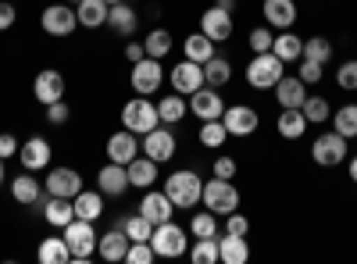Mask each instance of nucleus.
<instances>
[{
    "label": "nucleus",
    "mask_w": 357,
    "mask_h": 264,
    "mask_svg": "<svg viewBox=\"0 0 357 264\" xmlns=\"http://www.w3.org/2000/svg\"><path fill=\"white\" fill-rule=\"evenodd\" d=\"M43 189L50 193V196H65V200H75L86 186H82V175L75 171V168H50L47 171V183H43Z\"/></svg>",
    "instance_id": "11"
},
{
    "label": "nucleus",
    "mask_w": 357,
    "mask_h": 264,
    "mask_svg": "<svg viewBox=\"0 0 357 264\" xmlns=\"http://www.w3.org/2000/svg\"><path fill=\"white\" fill-rule=\"evenodd\" d=\"M143 57H146V47H143V43H126V61H129V65L143 61Z\"/></svg>",
    "instance_id": "54"
},
{
    "label": "nucleus",
    "mask_w": 357,
    "mask_h": 264,
    "mask_svg": "<svg viewBox=\"0 0 357 264\" xmlns=\"http://www.w3.org/2000/svg\"><path fill=\"white\" fill-rule=\"evenodd\" d=\"M272 54L279 57L282 65H296L304 57V40L296 36V33H289V29H279V36L272 43Z\"/></svg>",
    "instance_id": "25"
},
{
    "label": "nucleus",
    "mask_w": 357,
    "mask_h": 264,
    "mask_svg": "<svg viewBox=\"0 0 357 264\" xmlns=\"http://www.w3.org/2000/svg\"><path fill=\"white\" fill-rule=\"evenodd\" d=\"M158 254L151 243H129V254H126V264H151Z\"/></svg>",
    "instance_id": "46"
},
{
    "label": "nucleus",
    "mask_w": 357,
    "mask_h": 264,
    "mask_svg": "<svg viewBox=\"0 0 357 264\" xmlns=\"http://www.w3.org/2000/svg\"><path fill=\"white\" fill-rule=\"evenodd\" d=\"M183 54L190 57V61H197V65H207L215 57V40H207L204 33H193V36L183 40Z\"/></svg>",
    "instance_id": "34"
},
{
    "label": "nucleus",
    "mask_w": 357,
    "mask_h": 264,
    "mask_svg": "<svg viewBox=\"0 0 357 264\" xmlns=\"http://www.w3.org/2000/svg\"><path fill=\"white\" fill-rule=\"evenodd\" d=\"M50 143L43 139V136H33V139H25L22 146H18V161H22V168L25 171H43L47 164H50Z\"/></svg>",
    "instance_id": "19"
},
{
    "label": "nucleus",
    "mask_w": 357,
    "mask_h": 264,
    "mask_svg": "<svg viewBox=\"0 0 357 264\" xmlns=\"http://www.w3.org/2000/svg\"><path fill=\"white\" fill-rule=\"evenodd\" d=\"M129 82H132V90H136L139 97L158 93L161 86H165V68H161V61H158V57H143V61H136Z\"/></svg>",
    "instance_id": "8"
},
{
    "label": "nucleus",
    "mask_w": 357,
    "mask_h": 264,
    "mask_svg": "<svg viewBox=\"0 0 357 264\" xmlns=\"http://www.w3.org/2000/svg\"><path fill=\"white\" fill-rule=\"evenodd\" d=\"M40 25H43V33L47 36H72L75 29H79V18H75V8L72 4H50V8H43V15H40Z\"/></svg>",
    "instance_id": "9"
},
{
    "label": "nucleus",
    "mask_w": 357,
    "mask_h": 264,
    "mask_svg": "<svg viewBox=\"0 0 357 264\" xmlns=\"http://www.w3.org/2000/svg\"><path fill=\"white\" fill-rule=\"evenodd\" d=\"M218 261L222 264H247L250 261V247H247V236H218Z\"/></svg>",
    "instance_id": "26"
},
{
    "label": "nucleus",
    "mask_w": 357,
    "mask_h": 264,
    "mask_svg": "<svg viewBox=\"0 0 357 264\" xmlns=\"http://www.w3.org/2000/svg\"><path fill=\"white\" fill-rule=\"evenodd\" d=\"M168 82H172V90L178 93V97H190V93H197L200 86H204V65H197V61H178L172 72H168Z\"/></svg>",
    "instance_id": "12"
},
{
    "label": "nucleus",
    "mask_w": 357,
    "mask_h": 264,
    "mask_svg": "<svg viewBox=\"0 0 357 264\" xmlns=\"http://www.w3.org/2000/svg\"><path fill=\"white\" fill-rule=\"evenodd\" d=\"M114 225L122 228V232H126V236H129L132 243H151V232H154V225L146 222L139 211H136V215H126V218H118Z\"/></svg>",
    "instance_id": "35"
},
{
    "label": "nucleus",
    "mask_w": 357,
    "mask_h": 264,
    "mask_svg": "<svg viewBox=\"0 0 357 264\" xmlns=\"http://www.w3.org/2000/svg\"><path fill=\"white\" fill-rule=\"evenodd\" d=\"M36 257H40L43 264H72V254H68L65 236H47V240H40Z\"/></svg>",
    "instance_id": "33"
},
{
    "label": "nucleus",
    "mask_w": 357,
    "mask_h": 264,
    "mask_svg": "<svg viewBox=\"0 0 357 264\" xmlns=\"http://www.w3.org/2000/svg\"><path fill=\"white\" fill-rule=\"evenodd\" d=\"M301 111H304L307 125H325V122L333 118V107H329V100H325V97H307Z\"/></svg>",
    "instance_id": "43"
},
{
    "label": "nucleus",
    "mask_w": 357,
    "mask_h": 264,
    "mask_svg": "<svg viewBox=\"0 0 357 264\" xmlns=\"http://www.w3.org/2000/svg\"><path fill=\"white\" fill-rule=\"evenodd\" d=\"M350 179H354V183H357V154H354V157H350Z\"/></svg>",
    "instance_id": "55"
},
{
    "label": "nucleus",
    "mask_w": 357,
    "mask_h": 264,
    "mask_svg": "<svg viewBox=\"0 0 357 264\" xmlns=\"http://www.w3.org/2000/svg\"><path fill=\"white\" fill-rule=\"evenodd\" d=\"M347 154H350V146H347V139H343L336 129H333V132H321V136L311 143V161L321 164V168H336V164H343Z\"/></svg>",
    "instance_id": "7"
},
{
    "label": "nucleus",
    "mask_w": 357,
    "mask_h": 264,
    "mask_svg": "<svg viewBox=\"0 0 357 264\" xmlns=\"http://www.w3.org/2000/svg\"><path fill=\"white\" fill-rule=\"evenodd\" d=\"M222 122H225L229 136H254V129L261 125V118H257V111H254V107H247V104H236V107H225V114H222Z\"/></svg>",
    "instance_id": "18"
},
{
    "label": "nucleus",
    "mask_w": 357,
    "mask_h": 264,
    "mask_svg": "<svg viewBox=\"0 0 357 264\" xmlns=\"http://www.w3.org/2000/svg\"><path fill=\"white\" fill-rule=\"evenodd\" d=\"M275 100H279V107H304V100H307V82H304L301 75H282V79L275 82Z\"/></svg>",
    "instance_id": "23"
},
{
    "label": "nucleus",
    "mask_w": 357,
    "mask_h": 264,
    "mask_svg": "<svg viewBox=\"0 0 357 264\" xmlns=\"http://www.w3.org/2000/svg\"><path fill=\"white\" fill-rule=\"evenodd\" d=\"M107 4H126V0H107Z\"/></svg>",
    "instance_id": "58"
},
{
    "label": "nucleus",
    "mask_w": 357,
    "mask_h": 264,
    "mask_svg": "<svg viewBox=\"0 0 357 264\" xmlns=\"http://www.w3.org/2000/svg\"><path fill=\"white\" fill-rule=\"evenodd\" d=\"M129 236L118 225H111V232H104V236L97 240V257L100 261H107V264H118V261H126V254H129Z\"/></svg>",
    "instance_id": "20"
},
{
    "label": "nucleus",
    "mask_w": 357,
    "mask_h": 264,
    "mask_svg": "<svg viewBox=\"0 0 357 264\" xmlns=\"http://www.w3.org/2000/svg\"><path fill=\"white\" fill-rule=\"evenodd\" d=\"M218 8H222V11H232V8H236V0H218Z\"/></svg>",
    "instance_id": "56"
},
{
    "label": "nucleus",
    "mask_w": 357,
    "mask_h": 264,
    "mask_svg": "<svg viewBox=\"0 0 357 264\" xmlns=\"http://www.w3.org/2000/svg\"><path fill=\"white\" fill-rule=\"evenodd\" d=\"M126 171H129V186H136V189H151L154 183H158V161H151V157H132L129 164H126Z\"/></svg>",
    "instance_id": "27"
},
{
    "label": "nucleus",
    "mask_w": 357,
    "mask_h": 264,
    "mask_svg": "<svg viewBox=\"0 0 357 264\" xmlns=\"http://www.w3.org/2000/svg\"><path fill=\"white\" fill-rule=\"evenodd\" d=\"M143 47H146V57H168L172 54V33L168 29H151V33H146V40H143Z\"/></svg>",
    "instance_id": "39"
},
{
    "label": "nucleus",
    "mask_w": 357,
    "mask_h": 264,
    "mask_svg": "<svg viewBox=\"0 0 357 264\" xmlns=\"http://www.w3.org/2000/svg\"><path fill=\"white\" fill-rule=\"evenodd\" d=\"M139 154H146V157L158 161V164L172 161L175 157V132H172V125H158V129L146 132L143 143H139Z\"/></svg>",
    "instance_id": "10"
},
{
    "label": "nucleus",
    "mask_w": 357,
    "mask_h": 264,
    "mask_svg": "<svg viewBox=\"0 0 357 264\" xmlns=\"http://www.w3.org/2000/svg\"><path fill=\"white\" fill-rule=\"evenodd\" d=\"M275 129H279V136H282V139H301L311 125H307V118H304V111H301V107H282Z\"/></svg>",
    "instance_id": "31"
},
{
    "label": "nucleus",
    "mask_w": 357,
    "mask_h": 264,
    "mask_svg": "<svg viewBox=\"0 0 357 264\" xmlns=\"http://www.w3.org/2000/svg\"><path fill=\"white\" fill-rule=\"evenodd\" d=\"M229 79H232V65L225 61V57H211V61L204 65V82L207 86H215V90H222V86H229Z\"/></svg>",
    "instance_id": "37"
},
{
    "label": "nucleus",
    "mask_w": 357,
    "mask_h": 264,
    "mask_svg": "<svg viewBox=\"0 0 357 264\" xmlns=\"http://www.w3.org/2000/svg\"><path fill=\"white\" fill-rule=\"evenodd\" d=\"M43 218H47V225H54V228H65L68 222H75L72 200H65V196H50V193H47V200H43Z\"/></svg>",
    "instance_id": "29"
},
{
    "label": "nucleus",
    "mask_w": 357,
    "mask_h": 264,
    "mask_svg": "<svg viewBox=\"0 0 357 264\" xmlns=\"http://www.w3.org/2000/svg\"><path fill=\"white\" fill-rule=\"evenodd\" d=\"M97 189H100L104 196H126V189H129V171H126V164L107 161V164L97 171Z\"/></svg>",
    "instance_id": "21"
},
{
    "label": "nucleus",
    "mask_w": 357,
    "mask_h": 264,
    "mask_svg": "<svg viewBox=\"0 0 357 264\" xmlns=\"http://www.w3.org/2000/svg\"><path fill=\"white\" fill-rule=\"evenodd\" d=\"M33 93L36 100L47 107V104H57V100H65V75L57 72V68H43L33 82Z\"/></svg>",
    "instance_id": "17"
},
{
    "label": "nucleus",
    "mask_w": 357,
    "mask_h": 264,
    "mask_svg": "<svg viewBox=\"0 0 357 264\" xmlns=\"http://www.w3.org/2000/svg\"><path fill=\"white\" fill-rule=\"evenodd\" d=\"M18 146H22V143H18L11 132H0V157H4V161H8V157H18Z\"/></svg>",
    "instance_id": "51"
},
{
    "label": "nucleus",
    "mask_w": 357,
    "mask_h": 264,
    "mask_svg": "<svg viewBox=\"0 0 357 264\" xmlns=\"http://www.w3.org/2000/svg\"><path fill=\"white\" fill-rule=\"evenodd\" d=\"M151 225H161V222H172V215H175V203L168 200V193L165 189H143V200H139V208H136Z\"/></svg>",
    "instance_id": "13"
},
{
    "label": "nucleus",
    "mask_w": 357,
    "mask_h": 264,
    "mask_svg": "<svg viewBox=\"0 0 357 264\" xmlns=\"http://www.w3.org/2000/svg\"><path fill=\"white\" fill-rule=\"evenodd\" d=\"M190 261L193 264H218V236L193 240L190 243Z\"/></svg>",
    "instance_id": "40"
},
{
    "label": "nucleus",
    "mask_w": 357,
    "mask_h": 264,
    "mask_svg": "<svg viewBox=\"0 0 357 264\" xmlns=\"http://www.w3.org/2000/svg\"><path fill=\"white\" fill-rule=\"evenodd\" d=\"M107 11H111L107 0H79V4H75V18H79L82 29H100V25H107Z\"/></svg>",
    "instance_id": "28"
},
{
    "label": "nucleus",
    "mask_w": 357,
    "mask_h": 264,
    "mask_svg": "<svg viewBox=\"0 0 357 264\" xmlns=\"http://www.w3.org/2000/svg\"><path fill=\"white\" fill-rule=\"evenodd\" d=\"M304 57L307 61H318V65H329L333 61V40H325V36L304 40Z\"/></svg>",
    "instance_id": "44"
},
{
    "label": "nucleus",
    "mask_w": 357,
    "mask_h": 264,
    "mask_svg": "<svg viewBox=\"0 0 357 264\" xmlns=\"http://www.w3.org/2000/svg\"><path fill=\"white\" fill-rule=\"evenodd\" d=\"M225 139H229V129H225L222 118H211V122L200 125V143L207 146V150H218V146H225Z\"/></svg>",
    "instance_id": "41"
},
{
    "label": "nucleus",
    "mask_w": 357,
    "mask_h": 264,
    "mask_svg": "<svg viewBox=\"0 0 357 264\" xmlns=\"http://www.w3.org/2000/svg\"><path fill=\"white\" fill-rule=\"evenodd\" d=\"M190 236L193 240H207V236H218V215H211V211H197L193 215V222H190Z\"/></svg>",
    "instance_id": "42"
},
{
    "label": "nucleus",
    "mask_w": 357,
    "mask_h": 264,
    "mask_svg": "<svg viewBox=\"0 0 357 264\" xmlns=\"http://www.w3.org/2000/svg\"><path fill=\"white\" fill-rule=\"evenodd\" d=\"M72 208H75V218H86V222H100L104 215V193L97 189H82L75 200H72Z\"/></svg>",
    "instance_id": "32"
},
{
    "label": "nucleus",
    "mask_w": 357,
    "mask_h": 264,
    "mask_svg": "<svg viewBox=\"0 0 357 264\" xmlns=\"http://www.w3.org/2000/svg\"><path fill=\"white\" fill-rule=\"evenodd\" d=\"M296 65H301V68H296V75H301L307 86H311V82H321V72H325V65H318V61H307V57H301Z\"/></svg>",
    "instance_id": "48"
},
{
    "label": "nucleus",
    "mask_w": 357,
    "mask_h": 264,
    "mask_svg": "<svg viewBox=\"0 0 357 264\" xmlns=\"http://www.w3.org/2000/svg\"><path fill=\"white\" fill-rule=\"evenodd\" d=\"M132 157H139V136L129 132V129L114 132V136L107 139V161H114V164H129Z\"/></svg>",
    "instance_id": "22"
},
{
    "label": "nucleus",
    "mask_w": 357,
    "mask_h": 264,
    "mask_svg": "<svg viewBox=\"0 0 357 264\" xmlns=\"http://www.w3.org/2000/svg\"><path fill=\"white\" fill-rule=\"evenodd\" d=\"M0 186H4V157H0Z\"/></svg>",
    "instance_id": "57"
},
{
    "label": "nucleus",
    "mask_w": 357,
    "mask_h": 264,
    "mask_svg": "<svg viewBox=\"0 0 357 264\" xmlns=\"http://www.w3.org/2000/svg\"><path fill=\"white\" fill-rule=\"evenodd\" d=\"M190 111L197 114L200 122H211V118H222L225 114V100H222V93L215 90V86H200L197 93H190Z\"/></svg>",
    "instance_id": "14"
},
{
    "label": "nucleus",
    "mask_w": 357,
    "mask_h": 264,
    "mask_svg": "<svg viewBox=\"0 0 357 264\" xmlns=\"http://www.w3.org/2000/svg\"><path fill=\"white\" fill-rule=\"evenodd\" d=\"M200 203H204L211 215L225 218V215H232V211H240V189L232 186V179H218V175H215L211 183H204Z\"/></svg>",
    "instance_id": "3"
},
{
    "label": "nucleus",
    "mask_w": 357,
    "mask_h": 264,
    "mask_svg": "<svg viewBox=\"0 0 357 264\" xmlns=\"http://www.w3.org/2000/svg\"><path fill=\"white\" fill-rule=\"evenodd\" d=\"M68 118H72V107H68L65 100L47 104V122H50V125H68Z\"/></svg>",
    "instance_id": "49"
},
{
    "label": "nucleus",
    "mask_w": 357,
    "mask_h": 264,
    "mask_svg": "<svg viewBox=\"0 0 357 264\" xmlns=\"http://www.w3.org/2000/svg\"><path fill=\"white\" fill-rule=\"evenodd\" d=\"M65 4H72V8H75V4H79V0H65Z\"/></svg>",
    "instance_id": "59"
},
{
    "label": "nucleus",
    "mask_w": 357,
    "mask_h": 264,
    "mask_svg": "<svg viewBox=\"0 0 357 264\" xmlns=\"http://www.w3.org/2000/svg\"><path fill=\"white\" fill-rule=\"evenodd\" d=\"M336 82H340V90H357V61H343L340 72H336Z\"/></svg>",
    "instance_id": "47"
},
{
    "label": "nucleus",
    "mask_w": 357,
    "mask_h": 264,
    "mask_svg": "<svg viewBox=\"0 0 357 264\" xmlns=\"http://www.w3.org/2000/svg\"><path fill=\"white\" fill-rule=\"evenodd\" d=\"M215 175H218V179H232V175H236V161L232 157H218L215 161Z\"/></svg>",
    "instance_id": "53"
},
{
    "label": "nucleus",
    "mask_w": 357,
    "mask_h": 264,
    "mask_svg": "<svg viewBox=\"0 0 357 264\" xmlns=\"http://www.w3.org/2000/svg\"><path fill=\"white\" fill-rule=\"evenodd\" d=\"M200 33L207 40H215V43H225L232 36V11H222L218 4L215 8H207L200 15Z\"/></svg>",
    "instance_id": "16"
},
{
    "label": "nucleus",
    "mask_w": 357,
    "mask_h": 264,
    "mask_svg": "<svg viewBox=\"0 0 357 264\" xmlns=\"http://www.w3.org/2000/svg\"><path fill=\"white\" fill-rule=\"evenodd\" d=\"M333 129L343 139H357V104H347V107L333 111Z\"/></svg>",
    "instance_id": "38"
},
{
    "label": "nucleus",
    "mask_w": 357,
    "mask_h": 264,
    "mask_svg": "<svg viewBox=\"0 0 357 264\" xmlns=\"http://www.w3.org/2000/svg\"><path fill=\"white\" fill-rule=\"evenodd\" d=\"M11 196H15V203H22V208H43L47 189H43V183H36L33 171H22V175L11 179Z\"/></svg>",
    "instance_id": "15"
},
{
    "label": "nucleus",
    "mask_w": 357,
    "mask_h": 264,
    "mask_svg": "<svg viewBox=\"0 0 357 264\" xmlns=\"http://www.w3.org/2000/svg\"><path fill=\"white\" fill-rule=\"evenodd\" d=\"M264 22L272 29H293L296 4H293V0H264Z\"/></svg>",
    "instance_id": "30"
},
{
    "label": "nucleus",
    "mask_w": 357,
    "mask_h": 264,
    "mask_svg": "<svg viewBox=\"0 0 357 264\" xmlns=\"http://www.w3.org/2000/svg\"><path fill=\"white\" fill-rule=\"evenodd\" d=\"M151 247H154L158 257H183V254H190L186 228H183V225H175V222H161V225H154V232H151Z\"/></svg>",
    "instance_id": "6"
},
{
    "label": "nucleus",
    "mask_w": 357,
    "mask_h": 264,
    "mask_svg": "<svg viewBox=\"0 0 357 264\" xmlns=\"http://www.w3.org/2000/svg\"><path fill=\"white\" fill-rule=\"evenodd\" d=\"M107 29H111L114 36H122V40L136 36V29H139V15L129 8V0H126V4H111V11H107Z\"/></svg>",
    "instance_id": "24"
},
{
    "label": "nucleus",
    "mask_w": 357,
    "mask_h": 264,
    "mask_svg": "<svg viewBox=\"0 0 357 264\" xmlns=\"http://www.w3.org/2000/svg\"><path fill=\"white\" fill-rule=\"evenodd\" d=\"M272 43H275V36H272V29H268V25H257V29H250V50H254V54L272 50Z\"/></svg>",
    "instance_id": "45"
},
{
    "label": "nucleus",
    "mask_w": 357,
    "mask_h": 264,
    "mask_svg": "<svg viewBox=\"0 0 357 264\" xmlns=\"http://www.w3.org/2000/svg\"><path fill=\"white\" fill-rule=\"evenodd\" d=\"M165 193H168V200L175 203V211H178V208L190 211V208H197V203H200L204 179H200V175H197L193 168L172 171V175H168V183H165Z\"/></svg>",
    "instance_id": "1"
},
{
    "label": "nucleus",
    "mask_w": 357,
    "mask_h": 264,
    "mask_svg": "<svg viewBox=\"0 0 357 264\" xmlns=\"http://www.w3.org/2000/svg\"><path fill=\"white\" fill-rule=\"evenodd\" d=\"M15 18H18V8H15V4H4V0H0V33H8V29L15 25Z\"/></svg>",
    "instance_id": "52"
},
{
    "label": "nucleus",
    "mask_w": 357,
    "mask_h": 264,
    "mask_svg": "<svg viewBox=\"0 0 357 264\" xmlns=\"http://www.w3.org/2000/svg\"><path fill=\"white\" fill-rule=\"evenodd\" d=\"M122 125L136 136H146L151 129L161 125V114H158V104H151L146 97H132L126 107H122Z\"/></svg>",
    "instance_id": "4"
},
{
    "label": "nucleus",
    "mask_w": 357,
    "mask_h": 264,
    "mask_svg": "<svg viewBox=\"0 0 357 264\" xmlns=\"http://www.w3.org/2000/svg\"><path fill=\"white\" fill-rule=\"evenodd\" d=\"M186 111H190V107H186V100L178 97V93H175V97H161V100H158L161 125H178V122L186 118Z\"/></svg>",
    "instance_id": "36"
},
{
    "label": "nucleus",
    "mask_w": 357,
    "mask_h": 264,
    "mask_svg": "<svg viewBox=\"0 0 357 264\" xmlns=\"http://www.w3.org/2000/svg\"><path fill=\"white\" fill-rule=\"evenodd\" d=\"M282 75H286V65L279 61L272 50L254 54V61L247 65V82L254 86V90H275V82H279Z\"/></svg>",
    "instance_id": "5"
},
{
    "label": "nucleus",
    "mask_w": 357,
    "mask_h": 264,
    "mask_svg": "<svg viewBox=\"0 0 357 264\" xmlns=\"http://www.w3.org/2000/svg\"><path fill=\"white\" fill-rule=\"evenodd\" d=\"M97 222H86V218H75L65 225V243H68V254H72V264H89L97 254Z\"/></svg>",
    "instance_id": "2"
},
{
    "label": "nucleus",
    "mask_w": 357,
    "mask_h": 264,
    "mask_svg": "<svg viewBox=\"0 0 357 264\" xmlns=\"http://www.w3.org/2000/svg\"><path fill=\"white\" fill-rule=\"evenodd\" d=\"M225 232H232V236H247L250 222H247L240 211H232V215H225Z\"/></svg>",
    "instance_id": "50"
}]
</instances>
